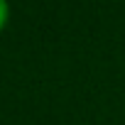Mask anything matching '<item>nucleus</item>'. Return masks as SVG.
Returning a JSON list of instances; mask_svg holds the SVG:
<instances>
[{
	"mask_svg": "<svg viewBox=\"0 0 125 125\" xmlns=\"http://www.w3.org/2000/svg\"><path fill=\"white\" fill-rule=\"evenodd\" d=\"M8 20H10V5L5 3V0H0V32L5 30Z\"/></svg>",
	"mask_w": 125,
	"mask_h": 125,
	"instance_id": "f257e3e1",
	"label": "nucleus"
}]
</instances>
